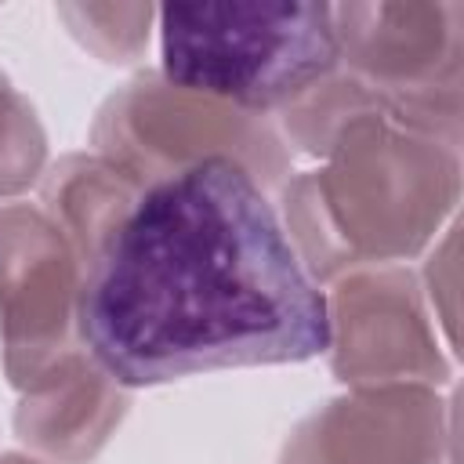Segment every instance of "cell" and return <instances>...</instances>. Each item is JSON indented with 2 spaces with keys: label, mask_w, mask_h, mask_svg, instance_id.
I'll list each match as a JSON object with an SVG mask.
<instances>
[{
  "label": "cell",
  "mask_w": 464,
  "mask_h": 464,
  "mask_svg": "<svg viewBox=\"0 0 464 464\" xmlns=\"http://www.w3.org/2000/svg\"><path fill=\"white\" fill-rule=\"evenodd\" d=\"M80 330L127 388L304 362L330 348V308L254 178L207 156L152 185L83 286Z\"/></svg>",
  "instance_id": "1"
},
{
  "label": "cell",
  "mask_w": 464,
  "mask_h": 464,
  "mask_svg": "<svg viewBox=\"0 0 464 464\" xmlns=\"http://www.w3.org/2000/svg\"><path fill=\"white\" fill-rule=\"evenodd\" d=\"M163 72L239 105H276L337 58L326 4H167L160 11Z\"/></svg>",
  "instance_id": "2"
}]
</instances>
